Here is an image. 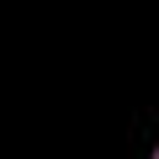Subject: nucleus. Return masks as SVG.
Returning a JSON list of instances; mask_svg holds the SVG:
<instances>
[{"label":"nucleus","mask_w":159,"mask_h":159,"mask_svg":"<svg viewBox=\"0 0 159 159\" xmlns=\"http://www.w3.org/2000/svg\"><path fill=\"white\" fill-rule=\"evenodd\" d=\"M154 159H159V154H154Z\"/></svg>","instance_id":"nucleus-1"}]
</instances>
